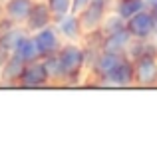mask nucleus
Returning a JSON list of instances; mask_svg holds the SVG:
<instances>
[{
  "instance_id": "obj_17",
  "label": "nucleus",
  "mask_w": 157,
  "mask_h": 153,
  "mask_svg": "<svg viewBox=\"0 0 157 153\" xmlns=\"http://www.w3.org/2000/svg\"><path fill=\"white\" fill-rule=\"evenodd\" d=\"M14 54H18V56L22 58L24 62H26V64H32V62L42 60V54H40L38 44H36V40H34V36H32V34H28L26 38L20 42L18 50H16Z\"/></svg>"
},
{
  "instance_id": "obj_20",
  "label": "nucleus",
  "mask_w": 157,
  "mask_h": 153,
  "mask_svg": "<svg viewBox=\"0 0 157 153\" xmlns=\"http://www.w3.org/2000/svg\"><path fill=\"white\" fill-rule=\"evenodd\" d=\"M48 2V8H50L54 20L62 18V16L70 14L74 10V0H46Z\"/></svg>"
},
{
  "instance_id": "obj_23",
  "label": "nucleus",
  "mask_w": 157,
  "mask_h": 153,
  "mask_svg": "<svg viewBox=\"0 0 157 153\" xmlns=\"http://www.w3.org/2000/svg\"><path fill=\"white\" fill-rule=\"evenodd\" d=\"M155 42H157V36H155Z\"/></svg>"
},
{
  "instance_id": "obj_3",
  "label": "nucleus",
  "mask_w": 157,
  "mask_h": 153,
  "mask_svg": "<svg viewBox=\"0 0 157 153\" xmlns=\"http://www.w3.org/2000/svg\"><path fill=\"white\" fill-rule=\"evenodd\" d=\"M111 6H113V0H90L84 8H82L78 14H80V20L84 24V30H98L101 28L105 16L111 12Z\"/></svg>"
},
{
  "instance_id": "obj_5",
  "label": "nucleus",
  "mask_w": 157,
  "mask_h": 153,
  "mask_svg": "<svg viewBox=\"0 0 157 153\" xmlns=\"http://www.w3.org/2000/svg\"><path fill=\"white\" fill-rule=\"evenodd\" d=\"M123 54H113V52H105L101 50L100 56L96 58V62L92 64V68L88 70V74L92 76V84L94 86H100L107 80V76L111 74V70L117 66V62L121 60Z\"/></svg>"
},
{
  "instance_id": "obj_12",
  "label": "nucleus",
  "mask_w": 157,
  "mask_h": 153,
  "mask_svg": "<svg viewBox=\"0 0 157 153\" xmlns=\"http://www.w3.org/2000/svg\"><path fill=\"white\" fill-rule=\"evenodd\" d=\"M36 0H2V10L10 22L14 24H24L28 14L32 12Z\"/></svg>"
},
{
  "instance_id": "obj_16",
  "label": "nucleus",
  "mask_w": 157,
  "mask_h": 153,
  "mask_svg": "<svg viewBox=\"0 0 157 153\" xmlns=\"http://www.w3.org/2000/svg\"><path fill=\"white\" fill-rule=\"evenodd\" d=\"M145 8H149L145 0H113L111 10H113L117 16H121L123 20H127V18H131L133 14L145 10Z\"/></svg>"
},
{
  "instance_id": "obj_2",
  "label": "nucleus",
  "mask_w": 157,
  "mask_h": 153,
  "mask_svg": "<svg viewBox=\"0 0 157 153\" xmlns=\"http://www.w3.org/2000/svg\"><path fill=\"white\" fill-rule=\"evenodd\" d=\"M125 28L131 34V38L135 40H149L157 36V20L153 16V10L151 8H145V10L133 14L131 18L125 20Z\"/></svg>"
},
{
  "instance_id": "obj_21",
  "label": "nucleus",
  "mask_w": 157,
  "mask_h": 153,
  "mask_svg": "<svg viewBox=\"0 0 157 153\" xmlns=\"http://www.w3.org/2000/svg\"><path fill=\"white\" fill-rule=\"evenodd\" d=\"M145 2H147V6H149V8H155L157 6V0H145Z\"/></svg>"
},
{
  "instance_id": "obj_18",
  "label": "nucleus",
  "mask_w": 157,
  "mask_h": 153,
  "mask_svg": "<svg viewBox=\"0 0 157 153\" xmlns=\"http://www.w3.org/2000/svg\"><path fill=\"white\" fill-rule=\"evenodd\" d=\"M42 64H44V68H46L48 78H50V84L52 86H62V82H64V72H62V66H60V60H58V54L42 58Z\"/></svg>"
},
{
  "instance_id": "obj_4",
  "label": "nucleus",
  "mask_w": 157,
  "mask_h": 153,
  "mask_svg": "<svg viewBox=\"0 0 157 153\" xmlns=\"http://www.w3.org/2000/svg\"><path fill=\"white\" fill-rule=\"evenodd\" d=\"M135 86V62L127 54H123L101 88H133Z\"/></svg>"
},
{
  "instance_id": "obj_19",
  "label": "nucleus",
  "mask_w": 157,
  "mask_h": 153,
  "mask_svg": "<svg viewBox=\"0 0 157 153\" xmlns=\"http://www.w3.org/2000/svg\"><path fill=\"white\" fill-rule=\"evenodd\" d=\"M123 28H125V20H123L121 16H117L113 10L105 16L104 24H101V32H104V36L105 34H113V32H119V30H123Z\"/></svg>"
},
{
  "instance_id": "obj_8",
  "label": "nucleus",
  "mask_w": 157,
  "mask_h": 153,
  "mask_svg": "<svg viewBox=\"0 0 157 153\" xmlns=\"http://www.w3.org/2000/svg\"><path fill=\"white\" fill-rule=\"evenodd\" d=\"M46 86H52V84H50V78H48V74H46V68H44L42 60L26 64L24 74L18 82V88L38 90V88H46Z\"/></svg>"
},
{
  "instance_id": "obj_10",
  "label": "nucleus",
  "mask_w": 157,
  "mask_h": 153,
  "mask_svg": "<svg viewBox=\"0 0 157 153\" xmlns=\"http://www.w3.org/2000/svg\"><path fill=\"white\" fill-rule=\"evenodd\" d=\"M135 86L137 88L157 86V58H143L135 62Z\"/></svg>"
},
{
  "instance_id": "obj_1",
  "label": "nucleus",
  "mask_w": 157,
  "mask_h": 153,
  "mask_svg": "<svg viewBox=\"0 0 157 153\" xmlns=\"http://www.w3.org/2000/svg\"><path fill=\"white\" fill-rule=\"evenodd\" d=\"M62 72H64V82L62 86H80L82 76L88 74V58L82 42H64L58 52Z\"/></svg>"
},
{
  "instance_id": "obj_14",
  "label": "nucleus",
  "mask_w": 157,
  "mask_h": 153,
  "mask_svg": "<svg viewBox=\"0 0 157 153\" xmlns=\"http://www.w3.org/2000/svg\"><path fill=\"white\" fill-rule=\"evenodd\" d=\"M131 34L127 32V28L119 32H113V34H105L104 36V42H101V50L105 52H113V54H125L127 48L131 44Z\"/></svg>"
},
{
  "instance_id": "obj_11",
  "label": "nucleus",
  "mask_w": 157,
  "mask_h": 153,
  "mask_svg": "<svg viewBox=\"0 0 157 153\" xmlns=\"http://www.w3.org/2000/svg\"><path fill=\"white\" fill-rule=\"evenodd\" d=\"M24 68H26V62H24L18 54H10V56L4 60V64L0 66L2 86H16V88H18V82L24 74Z\"/></svg>"
},
{
  "instance_id": "obj_9",
  "label": "nucleus",
  "mask_w": 157,
  "mask_h": 153,
  "mask_svg": "<svg viewBox=\"0 0 157 153\" xmlns=\"http://www.w3.org/2000/svg\"><path fill=\"white\" fill-rule=\"evenodd\" d=\"M50 24H54V16H52L50 8H48V2L46 0H36L32 12L28 14L26 22H24V28L30 34H34V32L42 30V28L50 26Z\"/></svg>"
},
{
  "instance_id": "obj_15",
  "label": "nucleus",
  "mask_w": 157,
  "mask_h": 153,
  "mask_svg": "<svg viewBox=\"0 0 157 153\" xmlns=\"http://www.w3.org/2000/svg\"><path fill=\"white\" fill-rule=\"evenodd\" d=\"M125 54L133 62L143 60V58H157V42H155V38H149V40H135L133 38Z\"/></svg>"
},
{
  "instance_id": "obj_13",
  "label": "nucleus",
  "mask_w": 157,
  "mask_h": 153,
  "mask_svg": "<svg viewBox=\"0 0 157 153\" xmlns=\"http://www.w3.org/2000/svg\"><path fill=\"white\" fill-rule=\"evenodd\" d=\"M30 32L24 28V24H12V26L0 30V48L8 54H14L18 50L20 42H22Z\"/></svg>"
},
{
  "instance_id": "obj_6",
  "label": "nucleus",
  "mask_w": 157,
  "mask_h": 153,
  "mask_svg": "<svg viewBox=\"0 0 157 153\" xmlns=\"http://www.w3.org/2000/svg\"><path fill=\"white\" fill-rule=\"evenodd\" d=\"M32 36H34L36 44H38V50H40V54H42V58L58 54V52H60V48H62V44H64V38L60 36L56 24H50V26L42 28V30H38V32H34Z\"/></svg>"
},
{
  "instance_id": "obj_22",
  "label": "nucleus",
  "mask_w": 157,
  "mask_h": 153,
  "mask_svg": "<svg viewBox=\"0 0 157 153\" xmlns=\"http://www.w3.org/2000/svg\"><path fill=\"white\" fill-rule=\"evenodd\" d=\"M151 10H153V16H155V20H157V6H155V8H151Z\"/></svg>"
},
{
  "instance_id": "obj_7",
  "label": "nucleus",
  "mask_w": 157,
  "mask_h": 153,
  "mask_svg": "<svg viewBox=\"0 0 157 153\" xmlns=\"http://www.w3.org/2000/svg\"><path fill=\"white\" fill-rule=\"evenodd\" d=\"M54 24H56L60 36L64 38V42H82V38L86 34L84 24H82L78 12H70V14L54 20Z\"/></svg>"
}]
</instances>
